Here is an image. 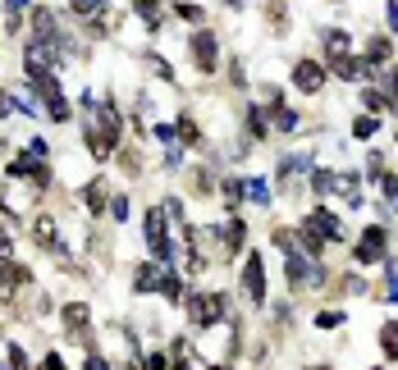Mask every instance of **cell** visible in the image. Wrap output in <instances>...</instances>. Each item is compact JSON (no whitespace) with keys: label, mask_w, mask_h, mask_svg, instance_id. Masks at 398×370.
Instances as JSON below:
<instances>
[{"label":"cell","mask_w":398,"mask_h":370,"mask_svg":"<svg viewBox=\"0 0 398 370\" xmlns=\"http://www.w3.org/2000/svg\"><path fill=\"white\" fill-rule=\"evenodd\" d=\"M174 14H179V19H188V23H197L201 19V5H197V0H179Z\"/></svg>","instance_id":"cell-31"},{"label":"cell","mask_w":398,"mask_h":370,"mask_svg":"<svg viewBox=\"0 0 398 370\" xmlns=\"http://www.w3.org/2000/svg\"><path fill=\"white\" fill-rule=\"evenodd\" d=\"M243 293H247V302H256V306L265 302V265H261V251H252L247 265H243Z\"/></svg>","instance_id":"cell-6"},{"label":"cell","mask_w":398,"mask_h":370,"mask_svg":"<svg viewBox=\"0 0 398 370\" xmlns=\"http://www.w3.org/2000/svg\"><path fill=\"white\" fill-rule=\"evenodd\" d=\"M385 87H389V101H394V110H398V69L385 74Z\"/></svg>","instance_id":"cell-39"},{"label":"cell","mask_w":398,"mask_h":370,"mask_svg":"<svg viewBox=\"0 0 398 370\" xmlns=\"http://www.w3.org/2000/svg\"><path fill=\"white\" fill-rule=\"evenodd\" d=\"M389 28L398 33V5H389Z\"/></svg>","instance_id":"cell-48"},{"label":"cell","mask_w":398,"mask_h":370,"mask_svg":"<svg viewBox=\"0 0 398 370\" xmlns=\"http://www.w3.org/2000/svg\"><path fill=\"white\" fill-rule=\"evenodd\" d=\"M174 137H183V142H197V137H201V133H197V124H192V115H179Z\"/></svg>","instance_id":"cell-27"},{"label":"cell","mask_w":398,"mask_h":370,"mask_svg":"<svg viewBox=\"0 0 398 370\" xmlns=\"http://www.w3.org/2000/svg\"><path fill=\"white\" fill-rule=\"evenodd\" d=\"M389 55H394L389 37H371V42H366V51H362V65H366V69H371V65H385Z\"/></svg>","instance_id":"cell-14"},{"label":"cell","mask_w":398,"mask_h":370,"mask_svg":"<svg viewBox=\"0 0 398 370\" xmlns=\"http://www.w3.org/2000/svg\"><path fill=\"white\" fill-rule=\"evenodd\" d=\"M160 210H165L169 219H183V201H179V196H169V201H165V206H160Z\"/></svg>","instance_id":"cell-41"},{"label":"cell","mask_w":398,"mask_h":370,"mask_svg":"<svg viewBox=\"0 0 398 370\" xmlns=\"http://www.w3.org/2000/svg\"><path fill=\"white\" fill-rule=\"evenodd\" d=\"M0 256H10V233L0 229Z\"/></svg>","instance_id":"cell-47"},{"label":"cell","mask_w":398,"mask_h":370,"mask_svg":"<svg viewBox=\"0 0 398 370\" xmlns=\"http://www.w3.org/2000/svg\"><path fill=\"white\" fill-rule=\"evenodd\" d=\"M316 325H321V329H334V325H343V311H321V316H316Z\"/></svg>","instance_id":"cell-37"},{"label":"cell","mask_w":398,"mask_h":370,"mask_svg":"<svg viewBox=\"0 0 398 370\" xmlns=\"http://www.w3.org/2000/svg\"><path fill=\"white\" fill-rule=\"evenodd\" d=\"M302 124V115L298 110H288V106H275V128H284V133H293Z\"/></svg>","instance_id":"cell-24"},{"label":"cell","mask_w":398,"mask_h":370,"mask_svg":"<svg viewBox=\"0 0 398 370\" xmlns=\"http://www.w3.org/2000/svg\"><path fill=\"white\" fill-rule=\"evenodd\" d=\"M311 270H316V261H311V256H302L298 247L284 251V274H288V283H293V288H298V283H311Z\"/></svg>","instance_id":"cell-10"},{"label":"cell","mask_w":398,"mask_h":370,"mask_svg":"<svg viewBox=\"0 0 398 370\" xmlns=\"http://www.w3.org/2000/svg\"><path fill=\"white\" fill-rule=\"evenodd\" d=\"M46 110H51V119H56V124H69V101H65V96H60V101H51Z\"/></svg>","instance_id":"cell-32"},{"label":"cell","mask_w":398,"mask_h":370,"mask_svg":"<svg viewBox=\"0 0 398 370\" xmlns=\"http://www.w3.org/2000/svg\"><path fill=\"white\" fill-rule=\"evenodd\" d=\"M293 83H298V92H321L325 87V65H316V60H298L293 65Z\"/></svg>","instance_id":"cell-9"},{"label":"cell","mask_w":398,"mask_h":370,"mask_svg":"<svg viewBox=\"0 0 398 370\" xmlns=\"http://www.w3.org/2000/svg\"><path fill=\"white\" fill-rule=\"evenodd\" d=\"M65 329H69L74 343L92 348V311H88V302H69L65 306Z\"/></svg>","instance_id":"cell-3"},{"label":"cell","mask_w":398,"mask_h":370,"mask_svg":"<svg viewBox=\"0 0 398 370\" xmlns=\"http://www.w3.org/2000/svg\"><path fill=\"white\" fill-rule=\"evenodd\" d=\"M133 10H138V19H142L147 28H156V23H160V0H138Z\"/></svg>","instance_id":"cell-22"},{"label":"cell","mask_w":398,"mask_h":370,"mask_svg":"<svg viewBox=\"0 0 398 370\" xmlns=\"http://www.w3.org/2000/svg\"><path fill=\"white\" fill-rule=\"evenodd\" d=\"M334 187H339L348 201H357V187H362V178H357V174H339V178H334Z\"/></svg>","instance_id":"cell-28"},{"label":"cell","mask_w":398,"mask_h":370,"mask_svg":"<svg viewBox=\"0 0 398 370\" xmlns=\"http://www.w3.org/2000/svg\"><path fill=\"white\" fill-rule=\"evenodd\" d=\"M325 51L343 55V51H348V33H343V28H330V33H325Z\"/></svg>","instance_id":"cell-26"},{"label":"cell","mask_w":398,"mask_h":370,"mask_svg":"<svg viewBox=\"0 0 398 370\" xmlns=\"http://www.w3.org/2000/svg\"><path fill=\"white\" fill-rule=\"evenodd\" d=\"M247 133H252V137H265V133H270V124H265V110H261V106H247Z\"/></svg>","instance_id":"cell-20"},{"label":"cell","mask_w":398,"mask_h":370,"mask_svg":"<svg viewBox=\"0 0 398 370\" xmlns=\"http://www.w3.org/2000/svg\"><path fill=\"white\" fill-rule=\"evenodd\" d=\"M5 5H10V28H14V23H19V14L28 10V0H5Z\"/></svg>","instance_id":"cell-44"},{"label":"cell","mask_w":398,"mask_h":370,"mask_svg":"<svg viewBox=\"0 0 398 370\" xmlns=\"http://www.w3.org/2000/svg\"><path fill=\"white\" fill-rule=\"evenodd\" d=\"M229 78H233V87H247V74H243V65H238V60L229 65Z\"/></svg>","instance_id":"cell-43"},{"label":"cell","mask_w":398,"mask_h":370,"mask_svg":"<svg viewBox=\"0 0 398 370\" xmlns=\"http://www.w3.org/2000/svg\"><path fill=\"white\" fill-rule=\"evenodd\" d=\"M33 242H37V247H46V251H60V233H56V219H51V215H37L33 219Z\"/></svg>","instance_id":"cell-12"},{"label":"cell","mask_w":398,"mask_h":370,"mask_svg":"<svg viewBox=\"0 0 398 370\" xmlns=\"http://www.w3.org/2000/svg\"><path fill=\"white\" fill-rule=\"evenodd\" d=\"M243 196L252 201V206H270V187H265V178H247V183H243Z\"/></svg>","instance_id":"cell-17"},{"label":"cell","mask_w":398,"mask_h":370,"mask_svg":"<svg viewBox=\"0 0 398 370\" xmlns=\"http://www.w3.org/2000/svg\"><path fill=\"white\" fill-rule=\"evenodd\" d=\"M376 128H380V119H371V115H362V119L353 124V133H357V137H371Z\"/></svg>","instance_id":"cell-33"},{"label":"cell","mask_w":398,"mask_h":370,"mask_svg":"<svg viewBox=\"0 0 398 370\" xmlns=\"http://www.w3.org/2000/svg\"><path fill=\"white\" fill-rule=\"evenodd\" d=\"M23 283H33V270L19 261H5L0 265V302H14V288H23Z\"/></svg>","instance_id":"cell-8"},{"label":"cell","mask_w":398,"mask_h":370,"mask_svg":"<svg viewBox=\"0 0 398 370\" xmlns=\"http://www.w3.org/2000/svg\"><path fill=\"white\" fill-rule=\"evenodd\" d=\"M147 65H151V69H156V74L165 78V83H169V78H174V69H169V65H165V60H160V55H147Z\"/></svg>","instance_id":"cell-38"},{"label":"cell","mask_w":398,"mask_h":370,"mask_svg":"<svg viewBox=\"0 0 398 370\" xmlns=\"http://www.w3.org/2000/svg\"><path fill=\"white\" fill-rule=\"evenodd\" d=\"M224 316H229V297H224V293H192L188 297V320L197 329L220 325Z\"/></svg>","instance_id":"cell-1"},{"label":"cell","mask_w":398,"mask_h":370,"mask_svg":"<svg viewBox=\"0 0 398 370\" xmlns=\"http://www.w3.org/2000/svg\"><path fill=\"white\" fill-rule=\"evenodd\" d=\"M69 5L78 19H101V10H106V0H69Z\"/></svg>","instance_id":"cell-25"},{"label":"cell","mask_w":398,"mask_h":370,"mask_svg":"<svg viewBox=\"0 0 398 370\" xmlns=\"http://www.w3.org/2000/svg\"><path fill=\"white\" fill-rule=\"evenodd\" d=\"M334 178H339V174H330V169H311V192H316V196H330L334 192Z\"/></svg>","instance_id":"cell-19"},{"label":"cell","mask_w":398,"mask_h":370,"mask_svg":"<svg viewBox=\"0 0 398 370\" xmlns=\"http://www.w3.org/2000/svg\"><path fill=\"white\" fill-rule=\"evenodd\" d=\"M380 192H385L389 201H398V174H380Z\"/></svg>","instance_id":"cell-34"},{"label":"cell","mask_w":398,"mask_h":370,"mask_svg":"<svg viewBox=\"0 0 398 370\" xmlns=\"http://www.w3.org/2000/svg\"><path fill=\"white\" fill-rule=\"evenodd\" d=\"M243 242H247V224L243 219H224V224H215V247H220V256L243 251Z\"/></svg>","instance_id":"cell-7"},{"label":"cell","mask_w":398,"mask_h":370,"mask_svg":"<svg viewBox=\"0 0 398 370\" xmlns=\"http://www.w3.org/2000/svg\"><path fill=\"white\" fill-rule=\"evenodd\" d=\"M28 155H33V160H42V165H46V155H51V146H46L42 137H33V142H28Z\"/></svg>","instance_id":"cell-36"},{"label":"cell","mask_w":398,"mask_h":370,"mask_svg":"<svg viewBox=\"0 0 398 370\" xmlns=\"http://www.w3.org/2000/svg\"><path fill=\"white\" fill-rule=\"evenodd\" d=\"M156 293H165L169 302H179V297H183V283H179V274L165 270V274H160V288H156Z\"/></svg>","instance_id":"cell-23"},{"label":"cell","mask_w":398,"mask_h":370,"mask_svg":"<svg viewBox=\"0 0 398 370\" xmlns=\"http://www.w3.org/2000/svg\"><path fill=\"white\" fill-rule=\"evenodd\" d=\"M160 265H138V274H133V288H138V293H156V288H160Z\"/></svg>","instance_id":"cell-15"},{"label":"cell","mask_w":398,"mask_h":370,"mask_svg":"<svg viewBox=\"0 0 398 370\" xmlns=\"http://www.w3.org/2000/svg\"><path fill=\"white\" fill-rule=\"evenodd\" d=\"M174 370H192V366H188V361H174Z\"/></svg>","instance_id":"cell-49"},{"label":"cell","mask_w":398,"mask_h":370,"mask_svg":"<svg viewBox=\"0 0 398 370\" xmlns=\"http://www.w3.org/2000/svg\"><path fill=\"white\" fill-rule=\"evenodd\" d=\"M42 366H46V370H65V361H60V357H56V352H51V357H46V361H42Z\"/></svg>","instance_id":"cell-46"},{"label":"cell","mask_w":398,"mask_h":370,"mask_svg":"<svg viewBox=\"0 0 398 370\" xmlns=\"http://www.w3.org/2000/svg\"><path fill=\"white\" fill-rule=\"evenodd\" d=\"M330 74L343 78V83H357V78H371V69L362 65V60H353V55L343 51V55H330Z\"/></svg>","instance_id":"cell-11"},{"label":"cell","mask_w":398,"mask_h":370,"mask_svg":"<svg viewBox=\"0 0 398 370\" xmlns=\"http://www.w3.org/2000/svg\"><path fill=\"white\" fill-rule=\"evenodd\" d=\"M83 201H88L92 215H101V210L110 206V196H106V183H101V178H97V183H88V187H83Z\"/></svg>","instance_id":"cell-16"},{"label":"cell","mask_w":398,"mask_h":370,"mask_svg":"<svg viewBox=\"0 0 398 370\" xmlns=\"http://www.w3.org/2000/svg\"><path fill=\"white\" fill-rule=\"evenodd\" d=\"M33 92L51 106V101H60V78L51 74V69H37V74H33Z\"/></svg>","instance_id":"cell-13"},{"label":"cell","mask_w":398,"mask_h":370,"mask_svg":"<svg viewBox=\"0 0 398 370\" xmlns=\"http://www.w3.org/2000/svg\"><path fill=\"white\" fill-rule=\"evenodd\" d=\"M142 233H147V247H151V256H156V261H169V256H174V242H169L165 210H160V206H151V210H147Z\"/></svg>","instance_id":"cell-2"},{"label":"cell","mask_w":398,"mask_h":370,"mask_svg":"<svg viewBox=\"0 0 398 370\" xmlns=\"http://www.w3.org/2000/svg\"><path fill=\"white\" fill-rule=\"evenodd\" d=\"M5 361H10V370H28V352H23L19 343H10V348H5Z\"/></svg>","instance_id":"cell-30"},{"label":"cell","mask_w":398,"mask_h":370,"mask_svg":"<svg viewBox=\"0 0 398 370\" xmlns=\"http://www.w3.org/2000/svg\"><path fill=\"white\" fill-rule=\"evenodd\" d=\"M210 370H229V366H210Z\"/></svg>","instance_id":"cell-51"},{"label":"cell","mask_w":398,"mask_h":370,"mask_svg":"<svg viewBox=\"0 0 398 370\" xmlns=\"http://www.w3.org/2000/svg\"><path fill=\"white\" fill-rule=\"evenodd\" d=\"M83 370H110V361H106V357H88V366H83Z\"/></svg>","instance_id":"cell-45"},{"label":"cell","mask_w":398,"mask_h":370,"mask_svg":"<svg viewBox=\"0 0 398 370\" xmlns=\"http://www.w3.org/2000/svg\"><path fill=\"white\" fill-rule=\"evenodd\" d=\"M14 110H23L19 96H14V92H0V119H5V115H14Z\"/></svg>","instance_id":"cell-35"},{"label":"cell","mask_w":398,"mask_h":370,"mask_svg":"<svg viewBox=\"0 0 398 370\" xmlns=\"http://www.w3.org/2000/svg\"><path fill=\"white\" fill-rule=\"evenodd\" d=\"M192 65H197L201 74H215V69H220V42H215V33L192 37Z\"/></svg>","instance_id":"cell-5"},{"label":"cell","mask_w":398,"mask_h":370,"mask_svg":"<svg viewBox=\"0 0 398 370\" xmlns=\"http://www.w3.org/2000/svg\"><path fill=\"white\" fill-rule=\"evenodd\" d=\"M385 247H389L385 229H380V224H366L362 242H357V265H380L385 261Z\"/></svg>","instance_id":"cell-4"},{"label":"cell","mask_w":398,"mask_h":370,"mask_svg":"<svg viewBox=\"0 0 398 370\" xmlns=\"http://www.w3.org/2000/svg\"><path fill=\"white\" fill-rule=\"evenodd\" d=\"M362 106H371V110H394V101H389L385 92L371 87V92H362Z\"/></svg>","instance_id":"cell-29"},{"label":"cell","mask_w":398,"mask_h":370,"mask_svg":"<svg viewBox=\"0 0 398 370\" xmlns=\"http://www.w3.org/2000/svg\"><path fill=\"white\" fill-rule=\"evenodd\" d=\"M106 210H110L115 219H124V215H128V201H124V196H110V206H106Z\"/></svg>","instance_id":"cell-40"},{"label":"cell","mask_w":398,"mask_h":370,"mask_svg":"<svg viewBox=\"0 0 398 370\" xmlns=\"http://www.w3.org/2000/svg\"><path fill=\"white\" fill-rule=\"evenodd\" d=\"M311 370H334V366H311Z\"/></svg>","instance_id":"cell-50"},{"label":"cell","mask_w":398,"mask_h":370,"mask_svg":"<svg viewBox=\"0 0 398 370\" xmlns=\"http://www.w3.org/2000/svg\"><path fill=\"white\" fill-rule=\"evenodd\" d=\"M385 297H389V302H398V261L389 265V293Z\"/></svg>","instance_id":"cell-42"},{"label":"cell","mask_w":398,"mask_h":370,"mask_svg":"<svg viewBox=\"0 0 398 370\" xmlns=\"http://www.w3.org/2000/svg\"><path fill=\"white\" fill-rule=\"evenodd\" d=\"M302 169H311V155H284V160H279V178H293V174H302Z\"/></svg>","instance_id":"cell-18"},{"label":"cell","mask_w":398,"mask_h":370,"mask_svg":"<svg viewBox=\"0 0 398 370\" xmlns=\"http://www.w3.org/2000/svg\"><path fill=\"white\" fill-rule=\"evenodd\" d=\"M380 348H385V357L398 361V320H389V325L380 329Z\"/></svg>","instance_id":"cell-21"}]
</instances>
